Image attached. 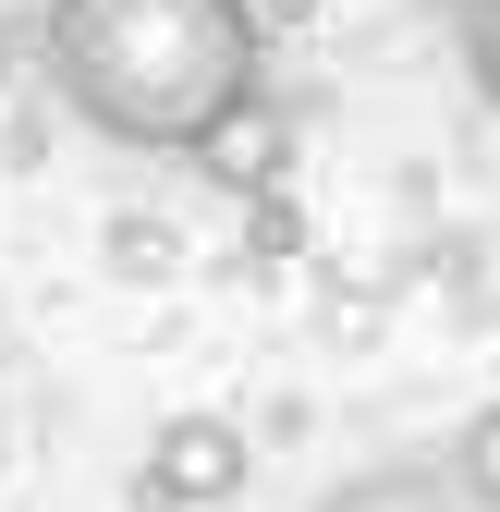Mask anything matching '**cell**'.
I'll return each mask as SVG.
<instances>
[{
  "instance_id": "cell-1",
  "label": "cell",
  "mask_w": 500,
  "mask_h": 512,
  "mask_svg": "<svg viewBox=\"0 0 500 512\" xmlns=\"http://www.w3.org/2000/svg\"><path fill=\"white\" fill-rule=\"evenodd\" d=\"M49 86L86 135L183 159L232 98L269 86L257 0H49Z\"/></svg>"
},
{
  "instance_id": "cell-2",
  "label": "cell",
  "mask_w": 500,
  "mask_h": 512,
  "mask_svg": "<svg viewBox=\"0 0 500 512\" xmlns=\"http://www.w3.org/2000/svg\"><path fill=\"white\" fill-rule=\"evenodd\" d=\"M244 476H257V439L232 415H159L135 452V512H220L244 500Z\"/></svg>"
},
{
  "instance_id": "cell-3",
  "label": "cell",
  "mask_w": 500,
  "mask_h": 512,
  "mask_svg": "<svg viewBox=\"0 0 500 512\" xmlns=\"http://www.w3.org/2000/svg\"><path fill=\"white\" fill-rule=\"evenodd\" d=\"M183 171H208L220 196H281V171H293V110L257 86V98H232L196 147H183Z\"/></svg>"
},
{
  "instance_id": "cell-4",
  "label": "cell",
  "mask_w": 500,
  "mask_h": 512,
  "mask_svg": "<svg viewBox=\"0 0 500 512\" xmlns=\"http://www.w3.org/2000/svg\"><path fill=\"white\" fill-rule=\"evenodd\" d=\"M318 512H464L452 464H366V476H330Z\"/></svg>"
},
{
  "instance_id": "cell-5",
  "label": "cell",
  "mask_w": 500,
  "mask_h": 512,
  "mask_svg": "<svg viewBox=\"0 0 500 512\" xmlns=\"http://www.w3.org/2000/svg\"><path fill=\"white\" fill-rule=\"evenodd\" d=\"M452 488H464V512H500V403H476L464 427H452Z\"/></svg>"
},
{
  "instance_id": "cell-6",
  "label": "cell",
  "mask_w": 500,
  "mask_h": 512,
  "mask_svg": "<svg viewBox=\"0 0 500 512\" xmlns=\"http://www.w3.org/2000/svg\"><path fill=\"white\" fill-rule=\"evenodd\" d=\"M452 25H464V74H476V98L500 110V0H464Z\"/></svg>"
},
{
  "instance_id": "cell-7",
  "label": "cell",
  "mask_w": 500,
  "mask_h": 512,
  "mask_svg": "<svg viewBox=\"0 0 500 512\" xmlns=\"http://www.w3.org/2000/svg\"><path fill=\"white\" fill-rule=\"evenodd\" d=\"M0 74H13V49H0Z\"/></svg>"
}]
</instances>
